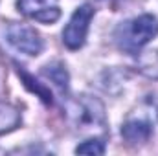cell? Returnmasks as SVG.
Returning <instances> with one entry per match:
<instances>
[{
  "instance_id": "1",
  "label": "cell",
  "mask_w": 158,
  "mask_h": 156,
  "mask_svg": "<svg viewBox=\"0 0 158 156\" xmlns=\"http://www.w3.org/2000/svg\"><path fill=\"white\" fill-rule=\"evenodd\" d=\"M64 114L68 117V123L74 127V130L81 134H98L103 132L107 127L103 103L90 96H79L68 99Z\"/></svg>"
},
{
  "instance_id": "2",
  "label": "cell",
  "mask_w": 158,
  "mask_h": 156,
  "mask_svg": "<svg viewBox=\"0 0 158 156\" xmlns=\"http://www.w3.org/2000/svg\"><path fill=\"white\" fill-rule=\"evenodd\" d=\"M158 35V18L153 15H140L119 24L114 39L119 50L127 53H138L151 39Z\"/></svg>"
},
{
  "instance_id": "3",
  "label": "cell",
  "mask_w": 158,
  "mask_h": 156,
  "mask_svg": "<svg viewBox=\"0 0 158 156\" xmlns=\"http://www.w3.org/2000/svg\"><path fill=\"white\" fill-rule=\"evenodd\" d=\"M156 119L158 109H155V99L149 96V99L132 116L127 117V121L121 127V136L129 143H143L151 138Z\"/></svg>"
},
{
  "instance_id": "4",
  "label": "cell",
  "mask_w": 158,
  "mask_h": 156,
  "mask_svg": "<svg viewBox=\"0 0 158 156\" xmlns=\"http://www.w3.org/2000/svg\"><path fill=\"white\" fill-rule=\"evenodd\" d=\"M92 17H94V7L90 4H83L81 7H77L74 11L70 22L66 24V28L63 31V42L66 44V48L79 50L85 44Z\"/></svg>"
},
{
  "instance_id": "5",
  "label": "cell",
  "mask_w": 158,
  "mask_h": 156,
  "mask_svg": "<svg viewBox=\"0 0 158 156\" xmlns=\"http://www.w3.org/2000/svg\"><path fill=\"white\" fill-rule=\"evenodd\" d=\"M7 40L15 50L26 55H39L44 46L40 35L31 26L26 24H11L7 28Z\"/></svg>"
},
{
  "instance_id": "6",
  "label": "cell",
  "mask_w": 158,
  "mask_h": 156,
  "mask_svg": "<svg viewBox=\"0 0 158 156\" xmlns=\"http://www.w3.org/2000/svg\"><path fill=\"white\" fill-rule=\"evenodd\" d=\"M17 7L22 15L44 24H52L61 17L57 0H19Z\"/></svg>"
},
{
  "instance_id": "7",
  "label": "cell",
  "mask_w": 158,
  "mask_h": 156,
  "mask_svg": "<svg viewBox=\"0 0 158 156\" xmlns=\"http://www.w3.org/2000/svg\"><path fill=\"white\" fill-rule=\"evenodd\" d=\"M19 125H20V112L9 103H0V134L9 132Z\"/></svg>"
},
{
  "instance_id": "8",
  "label": "cell",
  "mask_w": 158,
  "mask_h": 156,
  "mask_svg": "<svg viewBox=\"0 0 158 156\" xmlns=\"http://www.w3.org/2000/svg\"><path fill=\"white\" fill-rule=\"evenodd\" d=\"M42 76H46L48 79H52V83H55L63 92L68 90V72L64 70L63 64L55 63V64H48L42 68Z\"/></svg>"
},
{
  "instance_id": "9",
  "label": "cell",
  "mask_w": 158,
  "mask_h": 156,
  "mask_svg": "<svg viewBox=\"0 0 158 156\" xmlns=\"http://www.w3.org/2000/svg\"><path fill=\"white\" fill-rule=\"evenodd\" d=\"M138 70L147 77L158 79V50H151L138 59Z\"/></svg>"
},
{
  "instance_id": "10",
  "label": "cell",
  "mask_w": 158,
  "mask_h": 156,
  "mask_svg": "<svg viewBox=\"0 0 158 156\" xmlns=\"http://www.w3.org/2000/svg\"><path fill=\"white\" fill-rule=\"evenodd\" d=\"M76 153H79V154H103L105 145L101 140H88V142H83L81 145H77Z\"/></svg>"
}]
</instances>
